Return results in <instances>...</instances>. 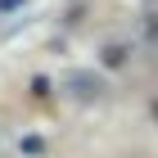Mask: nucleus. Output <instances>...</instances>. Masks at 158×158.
<instances>
[{
	"label": "nucleus",
	"instance_id": "obj_1",
	"mask_svg": "<svg viewBox=\"0 0 158 158\" xmlns=\"http://www.w3.org/2000/svg\"><path fill=\"white\" fill-rule=\"evenodd\" d=\"M63 86H73L77 99H99V95H104V81L90 77V73H68V77H63Z\"/></svg>",
	"mask_w": 158,
	"mask_h": 158
},
{
	"label": "nucleus",
	"instance_id": "obj_2",
	"mask_svg": "<svg viewBox=\"0 0 158 158\" xmlns=\"http://www.w3.org/2000/svg\"><path fill=\"white\" fill-rule=\"evenodd\" d=\"M122 59H127V50H122V45H109V50H104V63H109V68H118Z\"/></svg>",
	"mask_w": 158,
	"mask_h": 158
},
{
	"label": "nucleus",
	"instance_id": "obj_3",
	"mask_svg": "<svg viewBox=\"0 0 158 158\" xmlns=\"http://www.w3.org/2000/svg\"><path fill=\"white\" fill-rule=\"evenodd\" d=\"M154 122H158V104H154Z\"/></svg>",
	"mask_w": 158,
	"mask_h": 158
}]
</instances>
